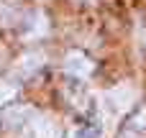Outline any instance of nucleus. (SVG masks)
I'll return each mask as SVG.
<instances>
[{"label": "nucleus", "mask_w": 146, "mask_h": 138, "mask_svg": "<svg viewBox=\"0 0 146 138\" xmlns=\"http://www.w3.org/2000/svg\"><path fill=\"white\" fill-rule=\"evenodd\" d=\"M136 97H139V92H136L128 82H121V85H115L113 90H108L105 102H108V108H110L113 113H126V110L133 108Z\"/></svg>", "instance_id": "obj_1"}, {"label": "nucleus", "mask_w": 146, "mask_h": 138, "mask_svg": "<svg viewBox=\"0 0 146 138\" xmlns=\"http://www.w3.org/2000/svg\"><path fill=\"white\" fill-rule=\"evenodd\" d=\"M92 69H95V64L90 61V56L82 54V51H77V49L69 51L67 59H64V72L69 77H74V79H87L92 74Z\"/></svg>", "instance_id": "obj_2"}, {"label": "nucleus", "mask_w": 146, "mask_h": 138, "mask_svg": "<svg viewBox=\"0 0 146 138\" xmlns=\"http://www.w3.org/2000/svg\"><path fill=\"white\" fill-rule=\"evenodd\" d=\"M31 133L33 138H62V128L56 125L54 118L49 115H36L31 120Z\"/></svg>", "instance_id": "obj_3"}, {"label": "nucleus", "mask_w": 146, "mask_h": 138, "mask_svg": "<svg viewBox=\"0 0 146 138\" xmlns=\"http://www.w3.org/2000/svg\"><path fill=\"white\" fill-rule=\"evenodd\" d=\"M144 133H146V105H141L131 115V120L123 125L121 138H144Z\"/></svg>", "instance_id": "obj_4"}, {"label": "nucleus", "mask_w": 146, "mask_h": 138, "mask_svg": "<svg viewBox=\"0 0 146 138\" xmlns=\"http://www.w3.org/2000/svg\"><path fill=\"white\" fill-rule=\"evenodd\" d=\"M33 118H36V113H33L31 108H10L3 120H5V125H10V128H21V125H31Z\"/></svg>", "instance_id": "obj_5"}, {"label": "nucleus", "mask_w": 146, "mask_h": 138, "mask_svg": "<svg viewBox=\"0 0 146 138\" xmlns=\"http://www.w3.org/2000/svg\"><path fill=\"white\" fill-rule=\"evenodd\" d=\"M41 67H44V54L41 51H31V54L21 56V61H18V72L21 74H33Z\"/></svg>", "instance_id": "obj_6"}, {"label": "nucleus", "mask_w": 146, "mask_h": 138, "mask_svg": "<svg viewBox=\"0 0 146 138\" xmlns=\"http://www.w3.org/2000/svg\"><path fill=\"white\" fill-rule=\"evenodd\" d=\"M15 97H18V87H15L13 82L0 79V108H3V105H8V102H13Z\"/></svg>", "instance_id": "obj_7"}, {"label": "nucleus", "mask_w": 146, "mask_h": 138, "mask_svg": "<svg viewBox=\"0 0 146 138\" xmlns=\"http://www.w3.org/2000/svg\"><path fill=\"white\" fill-rule=\"evenodd\" d=\"M95 136H98V128H77L67 138H95Z\"/></svg>", "instance_id": "obj_8"}]
</instances>
